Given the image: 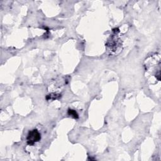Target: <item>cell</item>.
I'll return each instance as SVG.
<instances>
[{
    "mask_svg": "<svg viewBox=\"0 0 161 161\" xmlns=\"http://www.w3.org/2000/svg\"><path fill=\"white\" fill-rule=\"evenodd\" d=\"M40 139L41 135L39 131L36 129H34L29 131L27 138V142L29 145H33L36 142L40 141Z\"/></svg>",
    "mask_w": 161,
    "mask_h": 161,
    "instance_id": "1",
    "label": "cell"
},
{
    "mask_svg": "<svg viewBox=\"0 0 161 161\" xmlns=\"http://www.w3.org/2000/svg\"><path fill=\"white\" fill-rule=\"evenodd\" d=\"M68 115L69 116H72L74 118H79V115L77 113V112L75 110H73V109H69L68 110Z\"/></svg>",
    "mask_w": 161,
    "mask_h": 161,
    "instance_id": "2",
    "label": "cell"
}]
</instances>
